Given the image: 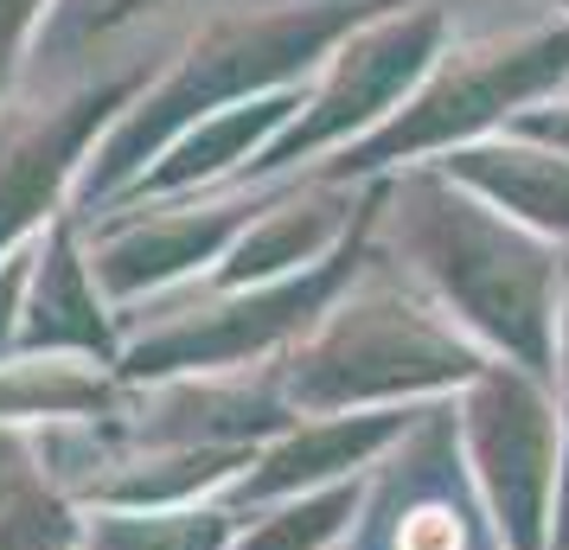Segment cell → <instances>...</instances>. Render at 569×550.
I'll use <instances>...</instances> for the list:
<instances>
[{"label":"cell","mask_w":569,"mask_h":550,"mask_svg":"<svg viewBox=\"0 0 569 550\" xmlns=\"http://www.w3.org/2000/svg\"><path fill=\"white\" fill-rule=\"evenodd\" d=\"M27 276H32V250H7V257H0V340H7V327H13V308H20Z\"/></svg>","instance_id":"5b68a950"},{"label":"cell","mask_w":569,"mask_h":550,"mask_svg":"<svg viewBox=\"0 0 569 550\" xmlns=\"http://www.w3.org/2000/svg\"><path fill=\"white\" fill-rule=\"evenodd\" d=\"M116 103H122V83L83 90V97L52 109L0 116V257L58 206V186L78 167V148Z\"/></svg>","instance_id":"6da1fadb"},{"label":"cell","mask_w":569,"mask_h":550,"mask_svg":"<svg viewBox=\"0 0 569 550\" xmlns=\"http://www.w3.org/2000/svg\"><path fill=\"white\" fill-rule=\"evenodd\" d=\"M403 550H461V524L448 512H416L403 524Z\"/></svg>","instance_id":"277c9868"},{"label":"cell","mask_w":569,"mask_h":550,"mask_svg":"<svg viewBox=\"0 0 569 550\" xmlns=\"http://www.w3.org/2000/svg\"><path fill=\"white\" fill-rule=\"evenodd\" d=\"M301 39H308V27H295V20H257V27L243 20V27H218L206 46H199V52L186 58L180 78L160 90L154 116L141 109V116L129 122V141L116 148V160H109V167H122V154H134V148H141V141H148L154 129H167L173 116H192V109L211 103L218 90H237L243 78L269 71V64H276V58H288L295 46H301Z\"/></svg>","instance_id":"7a4b0ae2"},{"label":"cell","mask_w":569,"mask_h":550,"mask_svg":"<svg viewBox=\"0 0 569 550\" xmlns=\"http://www.w3.org/2000/svg\"><path fill=\"white\" fill-rule=\"evenodd\" d=\"M46 7H52V0H0V90L13 83L20 52L32 46V32H39V20H46Z\"/></svg>","instance_id":"3957f363"}]
</instances>
